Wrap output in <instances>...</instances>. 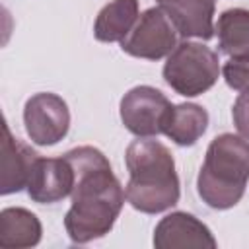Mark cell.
I'll list each match as a JSON object with an SVG mask.
<instances>
[{"label":"cell","mask_w":249,"mask_h":249,"mask_svg":"<svg viewBox=\"0 0 249 249\" xmlns=\"http://www.w3.org/2000/svg\"><path fill=\"white\" fill-rule=\"evenodd\" d=\"M74 169L72 206L66 212L64 228L74 243H88L103 237L113 228L124 191L111 171L109 160L91 146H80L64 154Z\"/></svg>","instance_id":"6da1fadb"},{"label":"cell","mask_w":249,"mask_h":249,"mask_svg":"<svg viewBox=\"0 0 249 249\" xmlns=\"http://www.w3.org/2000/svg\"><path fill=\"white\" fill-rule=\"evenodd\" d=\"M124 160L130 173L124 196L132 208L156 214L177 204L179 177L173 156L161 142L138 138L128 144Z\"/></svg>","instance_id":"7a4b0ae2"},{"label":"cell","mask_w":249,"mask_h":249,"mask_svg":"<svg viewBox=\"0 0 249 249\" xmlns=\"http://www.w3.org/2000/svg\"><path fill=\"white\" fill-rule=\"evenodd\" d=\"M249 181V142L235 134L216 136L200 167L196 187L200 198L216 210L235 206Z\"/></svg>","instance_id":"3957f363"},{"label":"cell","mask_w":249,"mask_h":249,"mask_svg":"<svg viewBox=\"0 0 249 249\" xmlns=\"http://www.w3.org/2000/svg\"><path fill=\"white\" fill-rule=\"evenodd\" d=\"M218 74V54L202 43L185 41L177 45L163 66L165 82L185 97H195L210 89L216 84Z\"/></svg>","instance_id":"277c9868"},{"label":"cell","mask_w":249,"mask_h":249,"mask_svg":"<svg viewBox=\"0 0 249 249\" xmlns=\"http://www.w3.org/2000/svg\"><path fill=\"white\" fill-rule=\"evenodd\" d=\"M177 43V29L165 12L158 8H148L138 16L130 33L121 41V49L136 58L158 60L171 54Z\"/></svg>","instance_id":"5b68a950"},{"label":"cell","mask_w":249,"mask_h":249,"mask_svg":"<svg viewBox=\"0 0 249 249\" xmlns=\"http://www.w3.org/2000/svg\"><path fill=\"white\" fill-rule=\"evenodd\" d=\"M171 101L156 88L136 86L121 99V121L136 136L148 138L163 132Z\"/></svg>","instance_id":"8992f818"},{"label":"cell","mask_w":249,"mask_h":249,"mask_svg":"<svg viewBox=\"0 0 249 249\" xmlns=\"http://www.w3.org/2000/svg\"><path fill=\"white\" fill-rule=\"evenodd\" d=\"M23 123L29 138L39 146H53L62 140L70 126V111L56 93H35L23 107Z\"/></svg>","instance_id":"52a82bcc"},{"label":"cell","mask_w":249,"mask_h":249,"mask_svg":"<svg viewBox=\"0 0 249 249\" xmlns=\"http://www.w3.org/2000/svg\"><path fill=\"white\" fill-rule=\"evenodd\" d=\"M72 189H74V169L64 156L37 158L27 181V195L31 200L39 204L56 202L72 195Z\"/></svg>","instance_id":"ba28073f"},{"label":"cell","mask_w":249,"mask_h":249,"mask_svg":"<svg viewBox=\"0 0 249 249\" xmlns=\"http://www.w3.org/2000/svg\"><path fill=\"white\" fill-rule=\"evenodd\" d=\"M154 245L158 249H214L216 239L212 237L210 230L195 216L187 212H173L156 226Z\"/></svg>","instance_id":"9c48e42d"},{"label":"cell","mask_w":249,"mask_h":249,"mask_svg":"<svg viewBox=\"0 0 249 249\" xmlns=\"http://www.w3.org/2000/svg\"><path fill=\"white\" fill-rule=\"evenodd\" d=\"M0 160H2V179H0V193L10 195L18 193L23 187H27L33 163L37 161L39 154H35L29 146H25L21 140L14 138L8 123L2 124V148H0Z\"/></svg>","instance_id":"30bf717a"},{"label":"cell","mask_w":249,"mask_h":249,"mask_svg":"<svg viewBox=\"0 0 249 249\" xmlns=\"http://www.w3.org/2000/svg\"><path fill=\"white\" fill-rule=\"evenodd\" d=\"M214 2L216 0H158V6L171 19L179 35L206 41L214 35Z\"/></svg>","instance_id":"8fae6325"},{"label":"cell","mask_w":249,"mask_h":249,"mask_svg":"<svg viewBox=\"0 0 249 249\" xmlns=\"http://www.w3.org/2000/svg\"><path fill=\"white\" fill-rule=\"evenodd\" d=\"M41 239V222L25 208H4L0 212V247L25 249Z\"/></svg>","instance_id":"7c38bea8"},{"label":"cell","mask_w":249,"mask_h":249,"mask_svg":"<svg viewBox=\"0 0 249 249\" xmlns=\"http://www.w3.org/2000/svg\"><path fill=\"white\" fill-rule=\"evenodd\" d=\"M208 126V113L196 103L173 105L165 124L163 134L179 146H193Z\"/></svg>","instance_id":"4fadbf2b"},{"label":"cell","mask_w":249,"mask_h":249,"mask_svg":"<svg viewBox=\"0 0 249 249\" xmlns=\"http://www.w3.org/2000/svg\"><path fill=\"white\" fill-rule=\"evenodd\" d=\"M138 19V0H113L97 14L93 35L97 41H123Z\"/></svg>","instance_id":"5bb4252c"},{"label":"cell","mask_w":249,"mask_h":249,"mask_svg":"<svg viewBox=\"0 0 249 249\" xmlns=\"http://www.w3.org/2000/svg\"><path fill=\"white\" fill-rule=\"evenodd\" d=\"M218 33L220 51L231 58L249 56V10H226L214 27Z\"/></svg>","instance_id":"9a60e30c"},{"label":"cell","mask_w":249,"mask_h":249,"mask_svg":"<svg viewBox=\"0 0 249 249\" xmlns=\"http://www.w3.org/2000/svg\"><path fill=\"white\" fill-rule=\"evenodd\" d=\"M224 80L231 89L249 91V56L230 58L222 68Z\"/></svg>","instance_id":"2e32d148"},{"label":"cell","mask_w":249,"mask_h":249,"mask_svg":"<svg viewBox=\"0 0 249 249\" xmlns=\"http://www.w3.org/2000/svg\"><path fill=\"white\" fill-rule=\"evenodd\" d=\"M231 117H233V124L237 128V132L249 140V91H243L231 109Z\"/></svg>","instance_id":"e0dca14e"}]
</instances>
